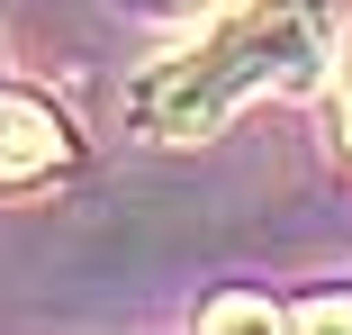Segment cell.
Returning a JSON list of instances; mask_svg holds the SVG:
<instances>
[{
  "label": "cell",
  "mask_w": 352,
  "mask_h": 335,
  "mask_svg": "<svg viewBox=\"0 0 352 335\" xmlns=\"http://www.w3.org/2000/svg\"><path fill=\"white\" fill-rule=\"evenodd\" d=\"M199 326H289V308H271V299H208Z\"/></svg>",
  "instance_id": "obj_3"
},
{
  "label": "cell",
  "mask_w": 352,
  "mask_h": 335,
  "mask_svg": "<svg viewBox=\"0 0 352 335\" xmlns=\"http://www.w3.org/2000/svg\"><path fill=\"white\" fill-rule=\"evenodd\" d=\"M63 163H73V127H63V109L36 100V91H19L10 73H0V190H10V181H45V172H63Z\"/></svg>",
  "instance_id": "obj_2"
},
{
  "label": "cell",
  "mask_w": 352,
  "mask_h": 335,
  "mask_svg": "<svg viewBox=\"0 0 352 335\" xmlns=\"http://www.w3.org/2000/svg\"><path fill=\"white\" fill-rule=\"evenodd\" d=\"M334 0H244L126 82V127L145 145H208L253 100L316 91L334 73Z\"/></svg>",
  "instance_id": "obj_1"
},
{
  "label": "cell",
  "mask_w": 352,
  "mask_h": 335,
  "mask_svg": "<svg viewBox=\"0 0 352 335\" xmlns=\"http://www.w3.org/2000/svg\"><path fill=\"white\" fill-rule=\"evenodd\" d=\"M289 326H352V290H325V299L289 308Z\"/></svg>",
  "instance_id": "obj_4"
},
{
  "label": "cell",
  "mask_w": 352,
  "mask_h": 335,
  "mask_svg": "<svg viewBox=\"0 0 352 335\" xmlns=\"http://www.w3.org/2000/svg\"><path fill=\"white\" fill-rule=\"evenodd\" d=\"M334 100H343V136H352V19L334 37Z\"/></svg>",
  "instance_id": "obj_5"
}]
</instances>
